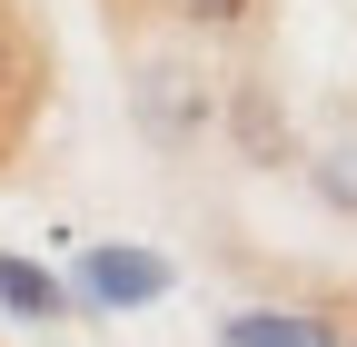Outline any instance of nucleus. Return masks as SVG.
Masks as SVG:
<instances>
[{
	"mask_svg": "<svg viewBox=\"0 0 357 347\" xmlns=\"http://www.w3.org/2000/svg\"><path fill=\"white\" fill-rule=\"evenodd\" d=\"M208 79L199 70H178V60H139V129L149 139H169V149H189L199 129H208Z\"/></svg>",
	"mask_w": 357,
	"mask_h": 347,
	"instance_id": "1",
	"label": "nucleus"
},
{
	"mask_svg": "<svg viewBox=\"0 0 357 347\" xmlns=\"http://www.w3.org/2000/svg\"><path fill=\"white\" fill-rule=\"evenodd\" d=\"M169 288V258H149V248H89V298L100 308H139V298H159Z\"/></svg>",
	"mask_w": 357,
	"mask_h": 347,
	"instance_id": "2",
	"label": "nucleus"
},
{
	"mask_svg": "<svg viewBox=\"0 0 357 347\" xmlns=\"http://www.w3.org/2000/svg\"><path fill=\"white\" fill-rule=\"evenodd\" d=\"M40 109V50H30V30L0 10V149L20 139V119Z\"/></svg>",
	"mask_w": 357,
	"mask_h": 347,
	"instance_id": "3",
	"label": "nucleus"
},
{
	"mask_svg": "<svg viewBox=\"0 0 357 347\" xmlns=\"http://www.w3.org/2000/svg\"><path fill=\"white\" fill-rule=\"evenodd\" d=\"M218 347H337V327L328 318H288V308H248V318L218 327Z\"/></svg>",
	"mask_w": 357,
	"mask_h": 347,
	"instance_id": "4",
	"label": "nucleus"
},
{
	"mask_svg": "<svg viewBox=\"0 0 357 347\" xmlns=\"http://www.w3.org/2000/svg\"><path fill=\"white\" fill-rule=\"evenodd\" d=\"M0 308L30 318V327H50L70 298H60V278H50V268H30V258H0Z\"/></svg>",
	"mask_w": 357,
	"mask_h": 347,
	"instance_id": "5",
	"label": "nucleus"
},
{
	"mask_svg": "<svg viewBox=\"0 0 357 347\" xmlns=\"http://www.w3.org/2000/svg\"><path fill=\"white\" fill-rule=\"evenodd\" d=\"M169 10L189 20V30H248V20H258V0H169Z\"/></svg>",
	"mask_w": 357,
	"mask_h": 347,
	"instance_id": "6",
	"label": "nucleus"
}]
</instances>
